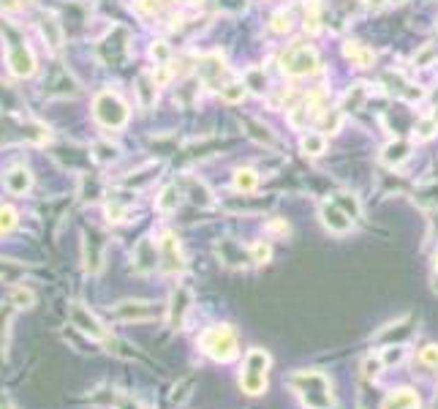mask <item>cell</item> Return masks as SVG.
Segmentation results:
<instances>
[{
	"label": "cell",
	"instance_id": "obj_1",
	"mask_svg": "<svg viewBox=\"0 0 438 409\" xmlns=\"http://www.w3.org/2000/svg\"><path fill=\"white\" fill-rule=\"evenodd\" d=\"M289 385L294 388V393H300V399L310 409H330L332 407V388L330 379L324 374L316 371H300L289 379Z\"/></svg>",
	"mask_w": 438,
	"mask_h": 409
},
{
	"label": "cell",
	"instance_id": "obj_2",
	"mask_svg": "<svg viewBox=\"0 0 438 409\" xmlns=\"http://www.w3.org/2000/svg\"><path fill=\"white\" fill-rule=\"evenodd\" d=\"M202 349L220 363H229L237 358V336L229 325H218V327H210L204 336H202Z\"/></svg>",
	"mask_w": 438,
	"mask_h": 409
},
{
	"label": "cell",
	"instance_id": "obj_3",
	"mask_svg": "<svg viewBox=\"0 0 438 409\" xmlns=\"http://www.w3.org/2000/svg\"><path fill=\"white\" fill-rule=\"evenodd\" d=\"M267 365H269V358H267L264 349L248 352V358H245V371H242V376H240V385H242L245 393L259 396V393L267 390Z\"/></svg>",
	"mask_w": 438,
	"mask_h": 409
},
{
	"label": "cell",
	"instance_id": "obj_4",
	"mask_svg": "<svg viewBox=\"0 0 438 409\" xmlns=\"http://www.w3.org/2000/svg\"><path fill=\"white\" fill-rule=\"evenodd\" d=\"M280 69H283L289 77H305V74H313V71L318 69V55H316L313 46L294 44L283 52Z\"/></svg>",
	"mask_w": 438,
	"mask_h": 409
},
{
	"label": "cell",
	"instance_id": "obj_5",
	"mask_svg": "<svg viewBox=\"0 0 438 409\" xmlns=\"http://www.w3.org/2000/svg\"><path fill=\"white\" fill-rule=\"evenodd\" d=\"M95 118L106 129H120L128 120V107L115 93H98L95 96Z\"/></svg>",
	"mask_w": 438,
	"mask_h": 409
},
{
	"label": "cell",
	"instance_id": "obj_6",
	"mask_svg": "<svg viewBox=\"0 0 438 409\" xmlns=\"http://www.w3.org/2000/svg\"><path fill=\"white\" fill-rule=\"evenodd\" d=\"M8 36H11V44H8V66H11V71H14V74H19V77L33 74V66H36V63H33L30 49L17 39V33H14V30H8Z\"/></svg>",
	"mask_w": 438,
	"mask_h": 409
},
{
	"label": "cell",
	"instance_id": "obj_7",
	"mask_svg": "<svg viewBox=\"0 0 438 409\" xmlns=\"http://www.w3.org/2000/svg\"><path fill=\"white\" fill-rule=\"evenodd\" d=\"M226 74H229V69H226V63H223L220 55H207V57L199 60V77H202V82H204L207 88L220 91Z\"/></svg>",
	"mask_w": 438,
	"mask_h": 409
},
{
	"label": "cell",
	"instance_id": "obj_8",
	"mask_svg": "<svg viewBox=\"0 0 438 409\" xmlns=\"http://www.w3.org/2000/svg\"><path fill=\"white\" fill-rule=\"evenodd\" d=\"M321 221H324V227L332 229V232H349L354 219L332 199V202H324V205H321Z\"/></svg>",
	"mask_w": 438,
	"mask_h": 409
},
{
	"label": "cell",
	"instance_id": "obj_9",
	"mask_svg": "<svg viewBox=\"0 0 438 409\" xmlns=\"http://www.w3.org/2000/svg\"><path fill=\"white\" fill-rule=\"evenodd\" d=\"M71 322L82 330V333H88L90 338H106V330L95 322V317L90 314L85 306H79V303H74V309H71Z\"/></svg>",
	"mask_w": 438,
	"mask_h": 409
},
{
	"label": "cell",
	"instance_id": "obj_10",
	"mask_svg": "<svg viewBox=\"0 0 438 409\" xmlns=\"http://www.w3.org/2000/svg\"><path fill=\"white\" fill-rule=\"evenodd\" d=\"M158 314L153 309V303H142V300H126L117 306V317L120 319H153Z\"/></svg>",
	"mask_w": 438,
	"mask_h": 409
},
{
	"label": "cell",
	"instance_id": "obj_11",
	"mask_svg": "<svg viewBox=\"0 0 438 409\" xmlns=\"http://www.w3.org/2000/svg\"><path fill=\"white\" fill-rule=\"evenodd\" d=\"M161 262H164V271H180L182 268V254H180V246L172 235H166L161 240Z\"/></svg>",
	"mask_w": 438,
	"mask_h": 409
},
{
	"label": "cell",
	"instance_id": "obj_12",
	"mask_svg": "<svg viewBox=\"0 0 438 409\" xmlns=\"http://www.w3.org/2000/svg\"><path fill=\"white\" fill-rule=\"evenodd\" d=\"M417 407H419V396L414 390H408V388L390 393L384 399V404H381V409H417Z\"/></svg>",
	"mask_w": 438,
	"mask_h": 409
},
{
	"label": "cell",
	"instance_id": "obj_13",
	"mask_svg": "<svg viewBox=\"0 0 438 409\" xmlns=\"http://www.w3.org/2000/svg\"><path fill=\"white\" fill-rule=\"evenodd\" d=\"M343 52H346V57H349L356 69H368V66H373V60H376L373 49H368V46L359 44V42H349V44L343 46Z\"/></svg>",
	"mask_w": 438,
	"mask_h": 409
},
{
	"label": "cell",
	"instance_id": "obj_14",
	"mask_svg": "<svg viewBox=\"0 0 438 409\" xmlns=\"http://www.w3.org/2000/svg\"><path fill=\"white\" fill-rule=\"evenodd\" d=\"M408 153H411V145L408 142H403V139H394V142H390L387 147H384V161L390 164V167H397V164H403L406 158H408Z\"/></svg>",
	"mask_w": 438,
	"mask_h": 409
},
{
	"label": "cell",
	"instance_id": "obj_15",
	"mask_svg": "<svg viewBox=\"0 0 438 409\" xmlns=\"http://www.w3.org/2000/svg\"><path fill=\"white\" fill-rule=\"evenodd\" d=\"M234 185H237V191H256V185H259V175L254 172V170H237V175H234Z\"/></svg>",
	"mask_w": 438,
	"mask_h": 409
},
{
	"label": "cell",
	"instance_id": "obj_16",
	"mask_svg": "<svg viewBox=\"0 0 438 409\" xmlns=\"http://www.w3.org/2000/svg\"><path fill=\"white\" fill-rule=\"evenodd\" d=\"M300 145H303V153H305V156H321L324 147H327V139L321 134H305Z\"/></svg>",
	"mask_w": 438,
	"mask_h": 409
},
{
	"label": "cell",
	"instance_id": "obj_17",
	"mask_svg": "<svg viewBox=\"0 0 438 409\" xmlns=\"http://www.w3.org/2000/svg\"><path fill=\"white\" fill-rule=\"evenodd\" d=\"M220 98L226 104H240L245 98V82H229L220 88Z\"/></svg>",
	"mask_w": 438,
	"mask_h": 409
},
{
	"label": "cell",
	"instance_id": "obj_18",
	"mask_svg": "<svg viewBox=\"0 0 438 409\" xmlns=\"http://www.w3.org/2000/svg\"><path fill=\"white\" fill-rule=\"evenodd\" d=\"M6 185H8V191H14V194H22V191L30 185V178H28V172H25V170H14V172H8Z\"/></svg>",
	"mask_w": 438,
	"mask_h": 409
},
{
	"label": "cell",
	"instance_id": "obj_19",
	"mask_svg": "<svg viewBox=\"0 0 438 409\" xmlns=\"http://www.w3.org/2000/svg\"><path fill=\"white\" fill-rule=\"evenodd\" d=\"M158 210H175L177 205H180V191H177L175 185H169V188H164V194L158 197Z\"/></svg>",
	"mask_w": 438,
	"mask_h": 409
},
{
	"label": "cell",
	"instance_id": "obj_20",
	"mask_svg": "<svg viewBox=\"0 0 438 409\" xmlns=\"http://www.w3.org/2000/svg\"><path fill=\"white\" fill-rule=\"evenodd\" d=\"M11 303H14L17 309H30V306L36 303V298H33V292H30V289H25V287H14V292H11Z\"/></svg>",
	"mask_w": 438,
	"mask_h": 409
},
{
	"label": "cell",
	"instance_id": "obj_21",
	"mask_svg": "<svg viewBox=\"0 0 438 409\" xmlns=\"http://www.w3.org/2000/svg\"><path fill=\"white\" fill-rule=\"evenodd\" d=\"M245 88H251V91H256V93L267 91V77H264V71L251 69V71L245 74Z\"/></svg>",
	"mask_w": 438,
	"mask_h": 409
},
{
	"label": "cell",
	"instance_id": "obj_22",
	"mask_svg": "<svg viewBox=\"0 0 438 409\" xmlns=\"http://www.w3.org/2000/svg\"><path fill=\"white\" fill-rule=\"evenodd\" d=\"M318 28H321V17H318V3L313 0L310 6H305V30L318 33Z\"/></svg>",
	"mask_w": 438,
	"mask_h": 409
},
{
	"label": "cell",
	"instance_id": "obj_23",
	"mask_svg": "<svg viewBox=\"0 0 438 409\" xmlns=\"http://www.w3.org/2000/svg\"><path fill=\"white\" fill-rule=\"evenodd\" d=\"M275 33H289L292 30V14L289 11H278L275 17H272V25H269Z\"/></svg>",
	"mask_w": 438,
	"mask_h": 409
},
{
	"label": "cell",
	"instance_id": "obj_24",
	"mask_svg": "<svg viewBox=\"0 0 438 409\" xmlns=\"http://www.w3.org/2000/svg\"><path fill=\"white\" fill-rule=\"evenodd\" d=\"M17 224V213L11 208H0V232H8Z\"/></svg>",
	"mask_w": 438,
	"mask_h": 409
},
{
	"label": "cell",
	"instance_id": "obj_25",
	"mask_svg": "<svg viewBox=\"0 0 438 409\" xmlns=\"http://www.w3.org/2000/svg\"><path fill=\"white\" fill-rule=\"evenodd\" d=\"M341 120H343L341 112H327V115H324V129H327V131H338V129H341Z\"/></svg>",
	"mask_w": 438,
	"mask_h": 409
},
{
	"label": "cell",
	"instance_id": "obj_26",
	"mask_svg": "<svg viewBox=\"0 0 438 409\" xmlns=\"http://www.w3.org/2000/svg\"><path fill=\"white\" fill-rule=\"evenodd\" d=\"M433 57H436V46L428 44L425 49H422V52H419V55H417V57H414V63H417V66H428Z\"/></svg>",
	"mask_w": 438,
	"mask_h": 409
},
{
	"label": "cell",
	"instance_id": "obj_27",
	"mask_svg": "<svg viewBox=\"0 0 438 409\" xmlns=\"http://www.w3.org/2000/svg\"><path fill=\"white\" fill-rule=\"evenodd\" d=\"M436 120H430V118H428V120H422V123H419V129H417V131H419V136H422V139H428V136H433L436 134Z\"/></svg>",
	"mask_w": 438,
	"mask_h": 409
},
{
	"label": "cell",
	"instance_id": "obj_28",
	"mask_svg": "<svg viewBox=\"0 0 438 409\" xmlns=\"http://www.w3.org/2000/svg\"><path fill=\"white\" fill-rule=\"evenodd\" d=\"M419 358H422V363H428V365H438V347H425Z\"/></svg>",
	"mask_w": 438,
	"mask_h": 409
},
{
	"label": "cell",
	"instance_id": "obj_29",
	"mask_svg": "<svg viewBox=\"0 0 438 409\" xmlns=\"http://www.w3.org/2000/svg\"><path fill=\"white\" fill-rule=\"evenodd\" d=\"M254 254H256V262H267V260H269V246H267V243H256V246H254Z\"/></svg>",
	"mask_w": 438,
	"mask_h": 409
},
{
	"label": "cell",
	"instance_id": "obj_30",
	"mask_svg": "<svg viewBox=\"0 0 438 409\" xmlns=\"http://www.w3.org/2000/svg\"><path fill=\"white\" fill-rule=\"evenodd\" d=\"M153 57H155V60H166V57H169V49L158 42V44L153 46Z\"/></svg>",
	"mask_w": 438,
	"mask_h": 409
},
{
	"label": "cell",
	"instance_id": "obj_31",
	"mask_svg": "<svg viewBox=\"0 0 438 409\" xmlns=\"http://www.w3.org/2000/svg\"><path fill=\"white\" fill-rule=\"evenodd\" d=\"M0 6H3V8H25L28 0H0Z\"/></svg>",
	"mask_w": 438,
	"mask_h": 409
},
{
	"label": "cell",
	"instance_id": "obj_32",
	"mask_svg": "<svg viewBox=\"0 0 438 409\" xmlns=\"http://www.w3.org/2000/svg\"><path fill=\"white\" fill-rule=\"evenodd\" d=\"M0 409H11V407H8V404H6V401H0Z\"/></svg>",
	"mask_w": 438,
	"mask_h": 409
},
{
	"label": "cell",
	"instance_id": "obj_33",
	"mask_svg": "<svg viewBox=\"0 0 438 409\" xmlns=\"http://www.w3.org/2000/svg\"><path fill=\"white\" fill-rule=\"evenodd\" d=\"M390 3H406V0H390Z\"/></svg>",
	"mask_w": 438,
	"mask_h": 409
}]
</instances>
